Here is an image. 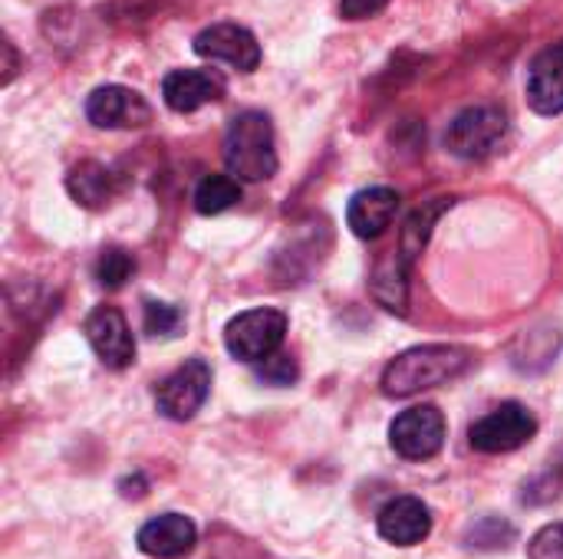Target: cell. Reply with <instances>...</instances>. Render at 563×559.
I'll return each instance as SVG.
<instances>
[{
	"label": "cell",
	"instance_id": "21",
	"mask_svg": "<svg viewBox=\"0 0 563 559\" xmlns=\"http://www.w3.org/2000/svg\"><path fill=\"white\" fill-rule=\"evenodd\" d=\"M257 379L267 382V385H290V382H297V362H294V356L274 353L271 359H264L257 366Z\"/></svg>",
	"mask_w": 563,
	"mask_h": 559
},
{
	"label": "cell",
	"instance_id": "4",
	"mask_svg": "<svg viewBox=\"0 0 563 559\" xmlns=\"http://www.w3.org/2000/svg\"><path fill=\"white\" fill-rule=\"evenodd\" d=\"M508 115L498 105H468L445 128V148L462 161H482L501 148Z\"/></svg>",
	"mask_w": 563,
	"mask_h": 559
},
{
	"label": "cell",
	"instance_id": "3",
	"mask_svg": "<svg viewBox=\"0 0 563 559\" xmlns=\"http://www.w3.org/2000/svg\"><path fill=\"white\" fill-rule=\"evenodd\" d=\"M287 326H290L287 313H280L274 306H257V310L234 316L224 326V346L234 359H241L247 366H261L264 359H271L280 349Z\"/></svg>",
	"mask_w": 563,
	"mask_h": 559
},
{
	"label": "cell",
	"instance_id": "8",
	"mask_svg": "<svg viewBox=\"0 0 563 559\" xmlns=\"http://www.w3.org/2000/svg\"><path fill=\"white\" fill-rule=\"evenodd\" d=\"M86 119L96 128H145L152 122V105L142 92L129 86H99L86 99Z\"/></svg>",
	"mask_w": 563,
	"mask_h": 559
},
{
	"label": "cell",
	"instance_id": "22",
	"mask_svg": "<svg viewBox=\"0 0 563 559\" xmlns=\"http://www.w3.org/2000/svg\"><path fill=\"white\" fill-rule=\"evenodd\" d=\"M528 559H563V524H548L528 544Z\"/></svg>",
	"mask_w": 563,
	"mask_h": 559
},
{
	"label": "cell",
	"instance_id": "14",
	"mask_svg": "<svg viewBox=\"0 0 563 559\" xmlns=\"http://www.w3.org/2000/svg\"><path fill=\"white\" fill-rule=\"evenodd\" d=\"M379 537L396 547H416L432 534V511L419 497H396L376 517Z\"/></svg>",
	"mask_w": 563,
	"mask_h": 559
},
{
	"label": "cell",
	"instance_id": "23",
	"mask_svg": "<svg viewBox=\"0 0 563 559\" xmlns=\"http://www.w3.org/2000/svg\"><path fill=\"white\" fill-rule=\"evenodd\" d=\"M389 7V0H340V16L343 20H369L376 13H383Z\"/></svg>",
	"mask_w": 563,
	"mask_h": 559
},
{
	"label": "cell",
	"instance_id": "2",
	"mask_svg": "<svg viewBox=\"0 0 563 559\" xmlns=\"http://www.w3.org/2000/svg\"><path fill=\"white\" fill-rule=\"evenodd\" d=\"M224 168L238 181H267L277 175V142L274 122L261 109H244L228 122L224 132Z\"/></svg>",
	"mask_w": 563,
	"mask_h": 559
},
{
	"label": "cell",
	"instance_id": "19",
	"mask_svg": "<svg viewBox=\"0 0 563 559\" xmlns=\"http://www.w3.org/2000/svg\"><path fill=\"white\" fill-rule=\"evenodd\" d=\"M135 273V257L122 247H106L96 260V283L106 290H119Z\"/></svg>",
	"mask_w": 563,
	"mask_h": 559
},
{
	"label": "cell",
	"instance_id": "11",
	"mask_svg": "<svg viewBox=\"0 0 563 559\" xmlns=\"http://www.w3.org/2000/svg\"><path fill=\"white\" fill-rule=\"evenodd\" d=\"M528 105L538 115H561L563 112V43L544 46L528 66Z\"/></svg>",
	"mask_w": 563,
	"mask_h": 559
},
{
	"label": "cell",
	"instance_id": "18",
	"mask_svg": "<svg viewBox=\"0 0 563 559\" xmlns=\"http://www.w3.org/2000/svg\"><path fill=\"white\" fill-rule=\"evenodd\" d=\"M241 201V181L234 175H205L195 188V211L211 217Z\"/></svg>",
	"mask_w": 563,
	"mask_h": 559
},
{
	"label": "cell",
	"instance_id": "12",
	"mask_svg": "<svg viewBox=\"0 0 563 559\" xmlns=\"http://www.w3.org/2000/svg\"><path fill=\"white\" fill-rule=\"evenodd\" d=\"M224 96V79L211 69H172L162 79V99L172 112H195Z\"/></svg>",
	"mask_w": 563,
	"mask_h": 559
},
{
	"label": "cell",
	"instance_id": "15",
	"mask_svg": "<svg viewBox=\"0 0 563 559\" xmlns=\"http://www.w3.org/2000/svg\"><path fill=\"white\" fill-rule=\"evenodd\" d=\"M198 530L185 514H162L152 517L148 524H142L135 544L145 557L155 559H178L195 550Z\"/></svg>",
	"mask_w": 563,
	"mask_h": 559
},
{
	"label": "cell",
	"instance_id": "20",
	"mask_svg": "<svg viewBox=\"0 0 563 559\" xmlns=\"http://www.w3.org/2000/svg\"><path fill=\"white\" fill-rule=\"evenodd\" d=\"M181 323H185V316H181L178 306L158 303V300H148V303H145V320H142V326H145L148 336H155V339H172V336L181 329Z\"/></svg>",
	"mask_w": 563,
	"mask_h": 559
},
{
	"label": "cell",
	"instance_id": "24",
	"mask_svg": "<svg viewBox=\"0 0 563 559\" xmlns=\"http://www.w3.org/2000/svg\"><path fill=\"white\" fill-rule=\"evenodd\" d=\"M3 53H7V72H3V82H10V79H13V72H16V53H13V43H10V40L3 43Z\"/></svg>",
	"mask_w": 563,
	"mask_h": 559
},
{
	"label": "cell",
	"instance_id": "16",
	"mask_svg": "<svg viewBox=\"0 0 563 559\" xmlns=\"http://www.w3.org/2000/svg\"><path fill=\"white\" fill-rule=\"evenodd\" d=\"M66 191L76 204L96 211L115 198V175L99 161H79L66 175Z\"/></svg>",
	"mask_w": 563,
	"mask_h": 559
},
{
	"label": "cell",
	"instance_id": "10",
	"mask_svg": "<svg viewBox=\"0 0 563 559\" xmlns=\"http://www.w3.org/2000/svg\"><path fill=\"white\" fill-rule=\"evenodd\" d=\"M82 333L92 346V353L99 356V362L106 369H129L135 362V339L132 329L125 323V316L115 306H96L86 323Z\"/></svg>",
	"mask_w": 563,
	"mask_h": 559
},
{
	"label": "cell",
	"instance_id": "5",
	"mask_svg": "<svg viewBox=\"0 0 563 559\" xmlns=\"http://www.w3.org/2000/svg\"><path fill=\"white\" fill-rule=\"evenodd\" d=\"M534 435H538L534 415L521 402H505L472 425L468 441L482 455H508V451L525 448Z\"/></svg>",
	"mask_w": 563,
	"mask_h": 559
},
{
	"label": "cell",
	"instance_id": "6",
	"mask_svg": "<svg viewBox=\"0 0 563 559\" xmlns=\"http://www.w3.org/2000/svg\"><path fill=\"white\" fill-rule=\"evenodd\" d=\"M445 432V415L435 405H416L389 425V445L406 461H429L442 451Z\"/></svg>",
	"mask_w": 563,
	"mask_h": 559
},
{
	"label": "cell",
	"instance_id": "1",
	"mask_svg": "<svg viewBox=\"0 0 563 559\" xmlns=\"http://www.w3.org/2000/svg\"><path fill=\"white\" fill-rule=\"evenodd\" d=\"M472 366V353L462 346H416L396 356L383 372V392L389 399H412L426 389H439L465 376Z\"/></svg>",
	"mask_w": 563,
	"mask_h": 559
},
{
	"label": "cell",
	"instance_id": "25",
	"mask_svg": "<svg viewBox=\"0 0 563 559\" xmlns=\"http://www.w3.org/2000/svg\"><path fill=\"white\" fill-rule=\"evenodd\" d=\"M561 468H563V461H561Z\"/></svg>",
	"mask_w": 563,
	"mask_h": 559
},
{
	"label": "cell",
	"instance_id": "9",
	"mask_svg": "<svg viewBox=\"0 0 563 559\" xmlns=\"http://www.w3.org/2000/svg\"><path fill=\"white\" fill-rule=\"evenodd\" d=\"M195 53L201 59H218L238 72H254L261 66V43L241 23H211L195 36Z\"/></svg>",
	"mask_w": 563,
	"mask_h": 559
},
{
	"label": "cell",
	"instance_id": "7",
	"mask_svg": "<svg viewBox=\"0 0 563 559\" xmlns=\"http://www.w3.org/2000/svg\"><path fill=\"white\" fill-rule=\"evenodd\" d=\"M211 392V366L205 359H188L172 376H165L155 389V405L172 422H188L208 402Z\"/></svg>",
	"mask_w": 563,
	"mask_h": 559
},
{
	"label": "cell",
	"instance_id": "13",
	"mask_svg": "<svg viewBox=\"0 0 563 559\" xmlns=\"http://www.w3.org/2000/svg\"><path fill=\"white\" fill-rule=\"evenodd\" d=\"M399 191L393 188H363L353 194L350 208H346V224L356 237L363 241H376L383 237L393 221H396V211H399Z\"/></svg>",
	"mask_w": 563,
	"mask_h": 559
},
{
	"label": "cell",
	"instance_id": "17",
	"mask_svg": "<svg viewBox=\"0 0 563 559\" xmlns=\"http://www.w3.org/2000/svg\"><path fill=\"white\" fill-rule=\"evenodd\" d=\"M445 208H452V198H435L432 204H426V208L409 214V221H406V227L399 234V247H396V254L402 257L406 267H412L416 254H422V247H426V241L432 234V224L442 217Z\"/></svg>",
	"mask_w": 563,
	"mask_h": 559
}]
</instances>
